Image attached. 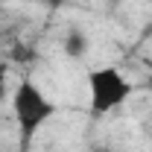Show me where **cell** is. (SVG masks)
<instances>
[{"instance_id":"obj_1","label":"cell","mask_w":152,"mask_h":152,"mask_svg":"<svg viewBox=\"0 0 152 152\" xmlns=\"http://www.w3.org/2000/svg\"><path fill=\"white\" fill-rule=\"evenodd\" d=\"M12 111H15V120H18L20 149H26L29 140L44 129V123L50 117H56V102L32 79H20L18 88L12 91Z\"/></svg>"},{"instance_id":"obj_2","label":"cell","mask_w":152,"mask_h":152,"mask_svg":"<svg viewBox=\"0 0 152 152\" xmlns=\"http://www.w3.org/2000/svg\"><path fill=\"white\" fill-rule=\"evenodd\" d=\"M132 82L120 73L117 67L105 64V67H94L88 73V96H91V114L102 117L120 108L129 96H132Z\"/></svg>"},{"instance_id":"obj_3","label":"cell","mask_w":152,"mask_h":152,"mask_svg":"<svg viewBox=\"0 0 152 152\" xmlns=\"http://www.w3.org/2000/svg\"><path fill=\"white\" fill-rule=\"evenodd\" d=\"M61 47H64V53H67L70 58H85V56H88L91 41H88V35H85V29H76V26H73V29L64 35Z\"/></svg>"},{"instance_id":"obj_4","label":"cell","mask_w":152,"mask_h":152,"mask_svg":"<svg viewBox=\"0 0 152 152\" xmlns=\"http://www.w3.org/2000/svg\"><path fill=\"white\" fill-rule=\"evenodd\" d=\"M35 3H41V6H44V9H50V12H58L67 0H35Z\"/></svg>"},{"instance_id":"obj_5","label":"cell","mask_w":152,"mask_h":152,"mask_svg":"<svg viewBox=\"0 0 152 152\" xmlns=\"http://www.w3.org/2000/svg\"><path fill=\"white\" fill-rule=\"evenodd\" d=\"M6 99V82H3V73H0V102Z\"/></svg>"},{"instance_id":"obj_6","label":"cell","mask_w":152,"mask_h":152,"mask_svg":"<svg viewBox=\"0 0 152 152\" xmlns=\"http://www.w3.org/2000/svg\"><path fill=\"white\" fill-rule=\"evenodd\" d=\"M149 67H152V64H149Z\"/></svg>"}]
</instances>
